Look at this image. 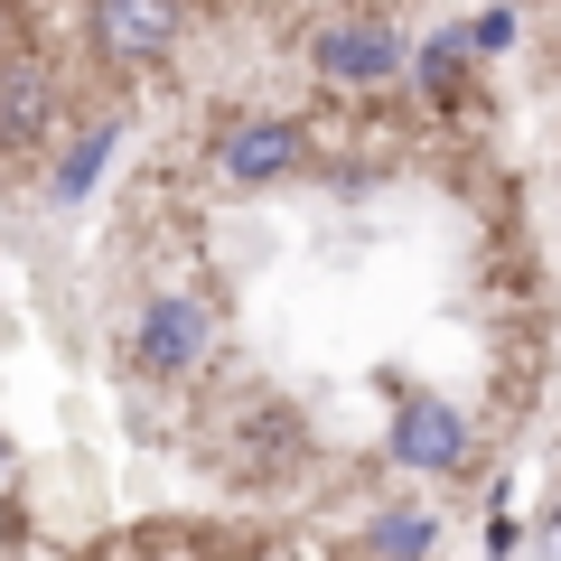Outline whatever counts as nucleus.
<instances>
[{
	"label": "nucleus",
	"instance_id": "f8f14e48",
	"mask_svg": "<svg viewBox=\"0 0 561 561\" xmlns=\"http://www.w3.org/2000/svg\"><path fill=\"white\" fill-rule=\"evenodd\" d=\"M0 478H10V440H0Z\"/></svg>",
	"mask_w": 561,
	"mask_h": 561
},
{
	"label": "nucleus",
	"instance_id": "6e6552de",
	"mask_svg": "<svg viewBox=\"0 0 561 561\" xmlns=\"http://www.w3.org/2000/svg\"><path fill=\"white\" fill-rule=\"evenodd\" d=\"M122 150V122H94V131L76 140V150H66V169H57V197H84V187L103 179V160H113Z\"/></svg>",
	"mask_w": 561,
	"mask_h": 561
},
{
	"label": "nucleus",
	"instance_id": "f257e3e1",
	"mask_svg": "<svg viewBox=\"0 0 561 561\" xmlns=\"http://www.w3.org/2000/svg\"><path fill=\"white\" fill-rule=\"evenodd\" d=\"M393 459L421 468V478H459V468H468V421L449 412L440 393H402V412H393Z\"/></svg>",
	"mask_w": 561,
	"mask_h": 561
},
{
	"label": "nucleus",
	"instance_id": "39448f33",
	"mask_svg": "<svg viewBox=\"0 0 561 561\" xmlns=\"http://www.w3.org/2000/svg\"><path fill=\"white\" fill-rule=\"evenodd\" d=\"M206 356V309L197 300H150L140 309V365L150 375H187Z\"/></svg>",
	"mask_w": 561,
	"mask_h": 561
},
{
	"label": "nucleus",
	"instance_id": "9d476101",
	"mask_svg": "<svg viewBox=\"0 0 561 561\" xmlns=\"http://www.w3.org/2000/svg\"><path fill=\"white\" fill-rule=\"evenodd\" d=\"M505 38H515V10H486V20L468 28V47H505Z\"/></svg>",
	"mask_w": 561,
	"mask_h": 561
},
{
	"label": "nucleus",
	"instance_id": "1a4fd4ad",
	"mask_svg": "<svg viewBox=\"0 0 561 561\" xmlns=\"http://www.w3.org/2000/svg\"><path fill=\"white\" fill-rule=\"evenodd\" d=\"M459 66H468V38H459V28H440V38L421 47V94H449V84H459Z\"/></svg>",
	"mask_w": 561,
	"mask_h": 561
},
{
	"label": "nucleus",
	"instance_id": "423d86ee",
	"mask_svg": "<svg viewBox=\"0 0 561 561\" xmlns=\"http://www.w3.org/2000/svg\"><path fill=\"white\" fill-rule=\"evenodd\" d=\"M38 122H47V76L38 66H0V150L38 140Z\"/></svg>",
	"mask_w": 561,
	"mask_h": 561
},
{
	"label": "nucleus",
	"instance_id": "20e7f679",
	"mask_svg": "<svg viewBox=\"0 0 561 561\" xmlns=\"http://www.w3.org/2000/svg\"><path fill=\"white\" fill-rule=\"evenodd\" d=\"M402 66V38L383 20H328L319 28V76L328 84H383Z\"/></svg>",
	"mask_w": 561,
	"mask_h": 561
},
{
	"label": "nucleus",
	"instance_id": "0eeeda50",
	"mask_svg": "<svg viewBox=\"0 0 561 561\" xmlns=\"http://www.w3.org/2000/svg\"><path fill=\"white\" fill-rule=\"evenodd\" d=\"M365 542H375V561H421L431 552V515H421V505H393V515L365 524Z\"/></svg>",
	"mask_w": 561,
	"mask_h": 561
},
{
	"label": "nucleus",
	"instance_id": "f03ea898",
	"mask_svg": "<svg viewBox=\"0 0 561 561\" xmlns=\"http://www.w3.org/2000/svg\"><path fill=\"white\" fill-rule=\"evenodd\" d=\"M84 20H94V47L113 66H150L179 47V0H94Z\"/></svg>",
	"mask_w": 561,
	"mask_h": 561
},
{
	"label": "nucleus",
	"instance_id": "9b49d317",
	"mask_svg": "<svg viewBox=\"0 0 561 561\" xmlns=\"http://www.w3.org/2000/svg\"><path fill=\"white\" fill-rule=\"evenodd\" d=\"M542 561H561V496H552V515H542Z\"/></svg>",
	"mask_w": 561,
	"mask_h": 561
},
{
	"label": "nucleus",
	"instance_id": "7ed1b4c3",
	"mask_svg": "<svg viewBox=\"0 0 561 561\" xmlns=\"http://www.w3.org/2000/svg\"><path fill=\"white\" fill-rule=\"evenodd\" d=\"M300 169V122H234L216 140V179L225 187H272Z\"/></svg>",
	"mask_w": 561,
	"mask_h": 561
}]
</instances>
